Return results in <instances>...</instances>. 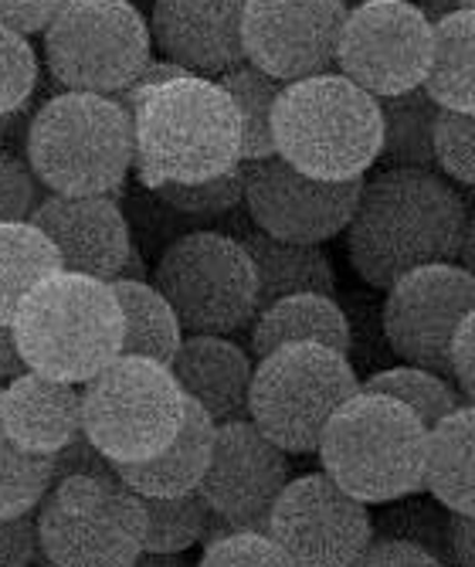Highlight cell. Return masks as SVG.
Returning <instances> with one entry per match:
<instances>
[{
  "instance_id": "cell-25",
  "label": "cell",
  "mask_w": 475,
  "mask_h": 567,
  "mask_svg": "<svg viewBox=\"0 0 475 567\" xmlns=\"http://www.w3.org/2000/svg\"><path fill=\"white\" fill-rule=\"evenodd\" d=\"M425 489L448 513H475V404L465 401L428 429Z\"/></svg>"
},
{
  "instance_id": "cell-41",
  "label": "cell",
  "mask_w": 475,
  "mask_h": 567,
  "mask_svg": "<svg viewBox=\"0 0 475 567\" xmlns=\"http://www.w3.org/2000/svg\"><path fill=\"white\" fill-rule=\"evenodd\" d=\"M38 557L34 513L0 520V567H24Z\"/></svg>"
},
{
  "instance_id": "cell-16",
  "label": "cell",
  "mask_w": 475,
  "mask_h": 567,
  "mask_svg": "<svg viewBox=\"0 0 475 567\" xmlns=\"http://www.w3.org/2000/svg\"><path fill=\"white\" fill-rule=\"evenodd\" d=\"M343 0H245V62L279 82L337 69Z\"/></svg>"
},
{
  "instance_id": "cell-4",
  "label": "cell",
  "mask_w": 475,
  "mask_h": 567,
  "mask_svg": "<svg viewBox=\"0 0 475 567\" xmlns=\"http://www.w3.org/2000/svg\"><path fill=\"white\" fill-rule=\"evenodd\" d=\"M425 452L428 425L404 401L363 388L333 411L316 445L323 473L366 506L425 489Z\"/></svg>"
},
{
  "instance_id": "cell-33",
  "label": "cell",
  "mask_w": 475,
  "mask_h": 567,
  "mask_svg": "<svg viewBox=\"0 0 475 567\" xmlns=\"http://www.w3.org/2000/svg\"><path fill=\"white\" fill-rule=\"evenodd\" d=\"M55 483V462L21 452L0 425V520L34 513Z\"/></svg>"
},
{
  "instance_id": "cell-9",
  "label": "cell",
  "mask_w": 475,
  "mask_h": 567,
  "mask_svg": "<svg viewBox=\"0 0 475 567\" xmlns=\"http://www.w3.org/2000/svg\"><path fill=\"white\" fill-rule=\"evenodd\" d=\"M187 394L161 360L120 353L82 384V432L110 466L164 452L180 432Z\"/></svg>"
},
{
  "instance_id": "cell-50",
  "label": "cell",
  "mask_w": 475,
  "mask_h": 567,
  "mask_svg": "<svg viewBox=\"0 0 475 567\" xmlns=\"http://www.w3.org/2000/svg\"><path fill=\"white\" fill-rule=\"evenodd\" d=\"M462 8H472L475 11V0H462Z\"/></svg>"
},
{
  "instance_id": "cell-22",
  "label": "cell",
  "mask_w": 475,
  "mask_h": 567,
  "mask_svg": "<svg viewBox=\"0 0 475 567\" xmlns=\"http://www.w3.org/2000/svg\"><path fill=\"white\" fill-rule=\"evenodd\" d=\"M231 235L248 248L255 282H258V309L292 292H330L337 289L333 266L320 245L289 241L261 231L251 221H235Z\"/></svg>"
},
{
  "instance_id": "cell-48",
  "label": "cell",
  "mask_w": 475,
  "mask_h": 567,
  "mask_svg": "<svg viewBox=\"0 0 475 567\" xmlns=\"http://www.w3.org/2000/svg\"><path fill=\"white\" fill-rule=\"evenodd\" d=\"M414 8L435 24V21L448 18L452 11H458V8H462V0H414Z\"/></svg>"
},
{
  "instance_id": "cell-24",
  "label": "cell",
  "mask_w": 475,
  "mask_h": 567,
  "mask_svg": "<svg viewBox=\"0 0 475 567\" xmlns=\"http://www.w3.org/2000/svg\"><path fill=\"white\" fill-rule=\"evenodd\" d=\"M296 340L327 343L333 350L350 353L353 333L340 302L330 292H292L269 306H261L251 320V353L255 360L269 350Z\"/></svg>"
},
{
  "instance_id": "cell-31",
  "label": "cell",
  "mask_w": 475,
  "mask_h": 567,
  "mask_svg": "<svg viewBox=\"0 0 475 567\" xmlns=\"http://www.w3.org/2000/svg\"><path fill=\"white\" fill-rule=\"evenodd\" d=\"M143 550L156 557H177L204 540L210 509L200 499V493H180V496H143Z\"/></svg>"
},
{
  "instance_id": "cell-15",
  "label": "cell",
  "mask_w": 475,
  "mask_h": 567,
  "mask_svg": "<svg viewBox=\"0 0 475 567\" xmlns=\"http://www.w3.org/2000/svg\"><path fill=\"white\" fill-rule=\"evenodd\" d=\"M245 167V212L248 221L289 241L323 245L343 235L360 181H320L286 164L279 153L261 161H241Z\"/></svg>"
},
{
  "instance_id": "cell-5",
  "label": "cell",
  "mask_w": 475,
  "mask_h": 567,
  "mask_svg": "<svg viewBox=\"0 0 475 567\" xmlns=\"http://www.w3.org/2000/svg\"><path fill=\"white\" fill-rule=\"evenodd\" d=\"M24 164L51 194H116L133 171V116L113 95L65 89L28 120Z\"/></svg>"
},
{
  "instance_id": "cell-43",
  "label": "cell",
  "mask_w": 475,
  "mask_h": 567,
  "mask_svg": "<svg viewBox=\"0 0 475 567\" xmlns=\"http://www.w3.org/2000/svg\"><path fill=\"white\" fill-rule=\"evenodd\" d=\"M62 0H0V24L21 34H41L48 21L55 18Z\"/></svg>"
},
{
  "instance_id": "cell-18",
  "label": "cell",
  "mask_w": 475,
  "mask_h": 567,
  "mask_svg": "<svg viewBox=\"0 0 475 567\" xmlns=\"http://www.w3.org/2000/svg\"><path fill=\"white\" fill-rule=\"evenodd\" d=\"M31 221L59 248L62 269L113 282L123 276L133 248L126 215L113 194H51L44 190Z\"/></svg>"
},
{
  "instance_id": "cell-2",
  "label": "cell",
  "mask_w": 475,
  "mask_h": 567,
  "mask_svg": "<svg viewBox=\"0 0 475 567\" xmlns=\"http://www.w3.org/2000/svg\"><path fill=\"white\" fill-rule=\"evenodd\" d=\"M133 116V171L143 187L190 184L241 164V120L218 79L180 72L140 92Z\"/></svg>"
},
{
  "instance_id": "cell-8",
  "label": "cell",
  "mask_w": 475,
  "mask_h": 567,
  "mask_svg": "<svg viewBox=\"0 0 475 567\" xmlns=\"http://www.w3.org/2000/svg\"><path fill=\"white\" fill-rule=\"evenodd\" d=\"M360 391L350 353L296 340L258 357L248 419L289 455H316L333 411Z\"/></svg>"
},
{
  "instance_id": "cell-3",
  "label": "cell",
  "mask_w": 475,
  "mask_h": 567,
  "mask_svg": "<svg viewBox=\"0 0 475 567\" xmlns=\"http://www.w3.org/2000/svg\"><path fill=\"white\" fill-rule=\"evenodd\" d=\"M381 102L347 75L320 72L286 82L272 106L276 153L320 181H357L378 164Z\"/></svg>"
},
{
  "instance_id": "cell-7",
  "label": "cell",
  "mask_w": 475,
  "mask_h": 567,
  "mask_svg": "<svg viewBox=\"0 0 475 567\" xmlns=\"http://www.w3.org/2000/svg\"><path fill=\"white\" fill-rule=\"evenodd\" d=\"M143 496L116 473H72L34 509L38 557L55 567H130L143 550Z\"/></svg>"
},
{
  "instance_id": "cell-6",
  "label": "cell",
  "mask_w": 475,
  "mask_h": 567,
  "mask_svg": "<svg viewBox=\"0 0 475 567\" xmlns=\"http://www.w3.org/2000/svg\"><path fill=\"white\" fill-rule=\"evenodd\" d=\"M14 340L28 371L85 384L123 343V313L113 286L59 269L41 279L14 313Z\"/></svg>"
},
{
  "instance_id": "cell-37",
  "label": "cell",
  "mask_w": 475,
  "mask_h": 567,
  "mask_svg": "<svg viewBox=\"0 0 475 567\" xmlns=\"http://www.w3.org/2000/svg\"><path fill=\"white\" fill-rule=\"evenodd\" d=\"M401 503V499H397ZM374 534L388 537H407L421 547H428L442 564L448 557V520L432 503H401L388 506L381 517L374 520Z\"/></svg>"
},
{
  "instance_id": "cell-26",
  "label": "cell",
  "mask_w": 475,
  "mask_h": 567,
  "mask_svg": "<svg viewBox=\"0 0 475 567\" xmlns=\"http://www.w3.org/2000/svg\"><path fill=\"white\" fill-rule=\"evenodd\" d=\"M110 286L120 299V313H123L120 353H136L171 364L184 340V327L174 313V306L164 299V292L146 279H113Z\"/></svg>"
},
{
  "instance_id": "cell-35",
  "label": "cell",
  "mask_w": 475,
  "mask_h": 567,
  "mask_svg": "<svg viewBox=\"0 0 475 567\" xmlns=\"http://www.w3.org/2000/svg\"><path fill=\"white\" fill-rule=\"evenodd\" d=\"M38 51L28 34L0 24V116H21L38 89Z\"/></svg>"
},
{
  "instance_id": "cell-44",
  "label": "cell",
  "mask_w": 475,
  "mask_h": 567,
  "mask_svg": "<svg viewBox=\"0 0 475 567\" xmlns=\"http://www.w3.org/2000/svg\"><path fill=\"white\" fill-rule=\"evenodd\" d=\"M51 462H55V480L72 476V473H113L110 458H105V455L85 439V432H82L75 442H69L62 452L51 455Z\"/></svg>"
},
{
  "instance_id": "cell-23",
  "label": "cell",
  "mask_w": 475,
  "mask_h": 567,
  "mask_svg": "<svg viewBox=\"0 0 475 567\" xmlns=\"http://www.w3.org/2000/svg\"><path fill=\"white\" fill-rule=\"evenodd\" d=\"M215 419L187 398V411L174 442L143 462H123L113 473L140 496H180L194 493L207 473L210 449H215Z\"/></svg>"
},
{
  "instance_id": "cell-17",
  "label": "cell",
  "mask_w": 475,
  "mask_h": 567,
  "mask_svg": "<svg viewBox=\"0 0 475 567\" xmlns=\"http://www.w3.org/2000/svg\"><path fill=\"white\" fill-rule=\"evenodd\" d=\"M289 480V452L251 419H231L215 429V449L197 493L228 527L266 530L269 509Z\"/></svg>"
},
{
  "instance_id": "cell-39",
  "label": "cell",
  "mask_w": 475,
  "mask_h": 567,
  "mask_svg": "<svg viewBox=\"0 0 475 567\" xmlns=\"http://www.w3.org/2000/svg\"><path fill=\"white\" fill-rule=\"evenodd\" d=\"M38 197L41 194L31 167L21 157H14L11 150L0 146V221L31 218Z\"/></svg>"
},
{
  "instance_id": "cell-20",
  "label": "cell",
  "mask_w": 475,
  "mask_h": 567,
  "mask_svg": "<svg viewBox=\"0 0 475 567\" xmlns=\"http://www.w3.org/2000/svg\"><path fill=\"white\" fill-rule=\"evenodd\" d=\"M0 425L21 452L51 458L82 435V384L24 371L0 384Z\"/></svg>"
},
{
  "instance_id": "cell-27",
  "label": "cell",
  "mask_w": 475,
  "mask_h": 567,
  "mask_svg": "<svg viewBox=\"0 0 475 567\" xmlns=\"http://www.w3.org/2000/svg\"><path fill=\"white\" fill-rule=\"evenodd\" d=\"M438 110L475 113V11L458 8L435 21V51L425 79Z\"/></svg>"
},
{
  "instance_id": "cell-46",
  "label": "cell",
  "mask_w": 475,
  "mask_h": 567,
  "mask_svg": "<svg viewBox=\"0 0 475 567\" xmlns=\"http://www.w3.org/2000/svg\"><path fill=\"white\" fill-rule=\"evenodd\" d=\"M28 364L18 350V340H14V327L11 323H0V384L24 374Z\"/></svg>"
},
{
  "instance_id": "cell-19",
  "label": "cell",
  "mask_w": 475,
  "mask_h": 567,
  "mask_svg": "<svg viewBox=\"0 0 475 567\" xmlns=\"http://www.w3.org/2000/svg\"><path fill=\"white\" fill-rule=\"evenodd\" d=\"M241 18L245 0H153L146 24L167 62L218 79L245 62Z\"/></svg>"
},
{
  "instance_id": "cell-12",
  "label": "cell",
  "mask_w": 475,
  "mask_h": 567,
  "mask_svg": "<svg viewBox=\"0 0 475 567\" xmlns=\"http://www.w3.org/2000/svg\"><path fill=\"white\" fill-rule=\"evenodd\" d=\"M432 51L435 24L414 8V0H360L347 8L337 72L384 99L425 85Z\"/></svg>"
},
{
  "instance_id": "cell-32",
  "label": "cell",
  "mask_w": 475,
  "mask_h": 567,
  "mask_svg": "<svg viewBox=\"0 0 475 567\" xmlns=\"http://www.w3.org/2000/svg\"><path fill=\"white\" fill-rule=\"evenodd\" d=\"M360 388L363 391H378V394H391V398L404 401L428 429L438 419H445L448 411H455L458 404H465V398L452 384V378H442L435 371L414 368V364H401V368L378 371L371 381H363Z\"/></svg>"
},
{
  "instance_id": "cell-51",
  "label": "cell",
  "mask_w": 475,
  "mask_h": 567,
  "mask_svg": "<svg viewBox=\"0 0 475 567\" xmlns=\"http://www.w3.org/2000/svg\"><path fill=\"white\" fill-rule=\"evenodd\" d=\"M343 4H347V8H353V4H360V0H343Z\"/></svg>"
},
{
  "instance_id": "cell-1",
  "label": "cell",
  "mask_w": 475,
  "mask_h": 567,
  "mask_svg": "<svg viewBox=\"0 0 475 567\" xmlns=\"http://www.w3.org/2000/svg\"><path fill=\"white\" fill-rule=\"evenodd\" d=\"M465 197L435 167H381L360 181L353 215L343 228L353 272L374 289H388L397 276L455 262Z\"/></svg>"
},
{
  "instance_id": "cell-30",
  "label": "cell",
  "mask_w": 475,
  "mask_h": 567,
  "mask_svg": "<svg viewBox=\"0 0 475 567\" xmlns=\"http://www.w3.org/2000/svg\"><path fill=\"white\" fill-rule=\"evenodd\" d=\"M218 82L228 89L238 120H241V161H261L272 157V106L286 82L272 79L269 72L255 69L251 62H241L218 75Z\"/></svg>"
},
{
  "instance_id": "cell-36",
  "label": "cell",
  "mask_w": 475,
  "mask_h": 567,
  "mask_svg": "<svg viewBox=\"0 0 475 567\" xmlns=\"http://www.w3.org/2000/svg\"><path fill=\"white\" fill-rule=\"evenodd\" d=\"M204 567H238V564H269V567H286L292 564L289 554L276 544L269 530L255 527H228L218 537H207L200 550Z\"/></svg>"
},
{
  "instance_id": "cell-47",
  "label": "cell",
  "mask_w": 475,
  "mask_h": 567,
  "mask_svg": "<svg viewBox=\"0 0 475 567\" xmlns=\"http://www.w3.org/2000/svg\"><path fill=\"white\" fill-rule=\"evenodd\" d=\"M455 266H462L465 272L475 276V212L465 215L462 238H458V251H455Z\"/></svg>"
},
{
  "instance_id": "cell-14",
  "label": "cell",
  "mask_w": 475,
  "mask_h": 567,
  "mask_svg": "<svg viewBox=\"0 0 475 567\" xmlns=\"http://www.w3.org/2000/svg\"><path fill=\"white\" fill-rule=\"evenodd\" d=\"M266 530L292 564L347 567L357 564L360 550L374 537V517L366 503L350 496L327 473H306L282 486Z\"/></svg>"
},
{
  "instance_id": "cell-11",
  "label": "cell",
  "mask_w": 475,
  "mask_h": 567,
  "mask_svg": "<svg viewBox=\"0 0 475 567\" xmlns=\"http://www.w3.org/2000/svg\"><path fill=\"white\" fill-rule=\"evenodd\" d=\"M184 333H235L258 313V282L248 248L231 231H187L153 269Z\"/></svg>"
},
{
  "instance_id": "cell-34",
  "label": "cell",
  "mask_w": 475,
  "mask_h": 567,
  "mask_svg": "<svg viewBox=\"0 0 475 567\" xmlns=\"http://www.w3.org/2000/svg\"><path fill=\"white\" fill-rule=\"evenodd\" d=\"M167 208L190 215V218H221L241 208L245 200V167H231L218 177L207 181H190V184H161L153 187Z\"/></svg>"
},
{
  "instance_id": "cell-29",
  "label": "cell",
  "mask_w": 475,
  "mask_h": 567,
  "mask_svg": "<svg viewBox=\"0 0 475 567\" xmlns=\"http://www.w3.org/2000/svg\"><path fill=\"white\" fill-rule=\"evenodd\" d=\"M59 269V248L31 218L0 221V323H14L24 296Z\"/></svg>"
},
{
  "instance_id": "cell-45",
  "label": "cell",
  "mask_w": 475,
  "mask_h": 567,
  "mask_svg": "<svg viewBox=\"0 0 475 567\" xmlns=\"http://www.w3.org/2000/svg\"><path fill=\"white\" fill-rule=\"evenodd\" d=\"M448 557L475 567V513H448Z\"/></svg>"
},
{
  "instance_id": "cell-13",
  "label": "cell",
  "mask_w": 475,
  "mask_h": 567,
  "mask_svg": "<svg viewBox=\"0 0 475 567\" xmlns=\"http://www.w3.org/2000/svg\"><path fill=\"white\" fill-rule=\"evenodd\" d=\"M475 306V276L455 262L417 266L388 286L384 337L404 364L452 378V340Z\"/></svg>"
},
{
  "instance_id": "cell-28",
  "label": "cell",
  "mask_w": 475,
  "mask_h": 567,
  "mask_svg": "<svg viewBox=\"0 0 475 567\" xmlns=\"http://www.w3.org/2000/svg\"><path fill=\"white\" fill-rule=\"evenodd\" d=\"M381 102V123L384 140L378 164L381 167H435V123H438V102L428 95L425 85L384 95Z\"/></svg>"
},
{
  "instance_id": "cell-38",
  "label": "cell",
  "mask_w": 475,
  "mask_h": 567,
  "mask_svg": "<svg viewBox=\"0 0 475 567\" xmlns=\"http://www.w3.org/2000/svg\"><path fill=\"white\" fill-rule=\"evenodd\" d=\"M435 167L462 184L475 187V113H438L435 123Z\"/></svg>"
},
{
  "instance_id": "cell-42",
  "label": "cell",
  "mask_w": 475,
  "mask_h": 567,
  "mask_svg": "<svg viewBox=\"0 0 475 567\" xmlns=\"http://www.w3.org/2000/svg\"><path fill=\"white\" fill-rule=\"evenodd\" d=\"M452 381L462 391V398L475 404V306L458 323L452 340Z\"/></svg>"
},
{
  "instance_id": "cell-21",
  "label": "cell",
  "mask_w": 475,
  "mask_h": 567,
  "mask_svg": "<svg viewBox=\"0 0 475 567\" xmlns=\"http://www.w3.org/2000/svg\"><path fill=\"white\" fill-rule=\"evenodd\" d=\"M180 391L197 401L215 425L248 419L251 357L225 333H184L174 360L167 364Z\"/></svg>"
},
{
  "instance_id": "cell-40",
  "label": "cell",
  "mask_w": 475,
  "mask_h": 567,
  "mask_svg": "<svg viewBox=\"0 0 475 567\" xmlns=\"http://www.w3.org/2000/svg\"><path fill=\"white\" fill-rule=\"evenodd\" d=\"M357 564H363V567H388V564L435 567V564H442V560H438L428 547H421V544H414V540H407V537H388V534H381V537H371V540H366V547L360 550Z\"/></svg>"
},
{
  "instance_id": "cell-10",
  "label": "cell",
  "mask_w": 475,
  "mask_h": 567,
  "mask_svg": "<svg viewBox=\"0 0 475 567\" xmlns=\"http://www.w3.org/2000/svg\"><path fill=\"white\" fill-rule=\"evenodd\" d=\"M41 44L62 89L102 95L123 92L153 59L149 24L133 0H62Z\"/></svg>"
},
{
  "instance_id": "cell-49",
  "label": "cell",
  "mask_w": 475,
  "mask_h": 567,
  "mask_svg": "<svg viewBox=\"0 0 475 567\" xmlns=\"http://www.w3.org/2000/svg\"><path fill=\"white\" fill-rule=\"evenodd\" d=\"M21 123H24V113H21V116H0V140L11 136Z\"/></svg>"
}]
</instances>
